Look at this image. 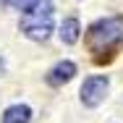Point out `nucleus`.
Listing matches in <instances>:
<instances>
[{
  "mask_svg": "<svg viewBox=\"0 0 123 123\" xmlns=\"http://www.w3.org/2000/svg\"><path fill=\"white\" fill-rule=\"evenodd\" d=\"M107 89H110L107 76H89V79L81 84V102H84L86 107H97L99 102H105Z\"/></svg>",
  "mask_w": 123,
  "mask_h": 123,
  "instance_id": "obj_3",
  "label": "nucleus"
},
{
  "mask_svg": "<svg viewBox=\"0 0 123 123\" xmlns=\"http://www.w3.org/2000/svg\"><path fill=\"white\" fill-rule=\"evenodd\" d=\"M21 31L34 42H45L52 31V3L39 0L29 13L21 16Z\"/></svg>",
  "mask_w": 123,
  "mask_h": 123,
  "instance_id": "obj_1",
  "label": "nucleus"
},
{
  "mask_svg": "<svg viewBox=\"0 0 123 123\" xmlns=\"http://www.w3.org/2000/svg\"><path fill=\"white\" fill-rule=\"evenodd\" d=\"M37 3H39V0H5V5H13L16 11H24V13H29Z\"/></svg>",
  "mask_w": 123,
  "mask_h": 123,
  "instance_id": "obj_7",
  "label": "nucleus"
},
{
  "mask_svg": "<svg viewBox=\"0 0 123 123\" xmlns=\"http://www.w3.org/2000/svg\"><path fill=\"white\" fill-rule=\"evenodd\" d=\"M31 121V107L29 105H11L3 113V123H29Z\"/></svg>",
  "mask_w": 123,
  "mask_h": 123,
  "instance_id": "obj_5",
  "label": "nucleus"
},
{
  "mask_svg": "<svg viewBox=\"0 0 123 123\" xmlns=\"http://www.w3.org/2000/svg\"><path fill=\"white\" fill-rule=\"evenodd\" d=\"M0 3H5V0H0Z\"/></svg>",
  "mask_w": 123,
  "mask_h": 123,
  "instance_id": "obj_9",
  "label": "nucleus"
},
{
  "mask_svg": "<svg viewBox=\"0 0 123 123\" xmlns=\"http://www.w3.org/2000/svg\"><path fill=\"white\" fill-rule=\"evenodd\" d=\"M79 37H81L79 18H66V21L60 24V39H63L66 45H74V42H79Z\"/></svg>",
  "mask_w": 123,
  "mask_h": 123,
  "instance_id": "obj_6",
  "label": "nucleus"
},
{
  "mask_svg": "<svg viewBox=\"0 0 123 123\" xmlns=\"http://www.w3.org/2000/svg\"><path fill=\"white\" fill-rule=\"evenodd\" d=\"M76 74V63L71 60H60L58 66H52V71L47 74V84L52 86H60V84H66V81H71Z\"/></svg>",
  "mask_w": 123,
  "mask_h": 123,
  "instance_id": "obj_4",
  "label": "nucleus"
},
{
  "mask_svg": "<svg viewBox=\"0 0 123 123\" xmlns=\"http://www.w3.org/2000/svg\"><path fill=\"white\" fill-rule=\"evenodd\" d=\"M121 39H123V18H102L97 24H92L86 31V45L92 52H102Z\"/></svg>",
  "mask_w": 123,
  "mask_h": 123,
  "instance_id": "obj_2",
  "label": "nucleus"
},
{
  "mask_svg": "<svg viewBox=\"0 0 123 123\" xmlns=\"http://www.w3.org/2000/svg\"><path fill=\"white\" fill-rule=\"evenodd\" d=\"M3 71H5V60L0 58V74H3Z\"/></svg>",
  "mask_w": 123,
  "mask_h": 123,
  "instance_id": "obj_8",
  "label": "nucleus"
}]
</instances>
